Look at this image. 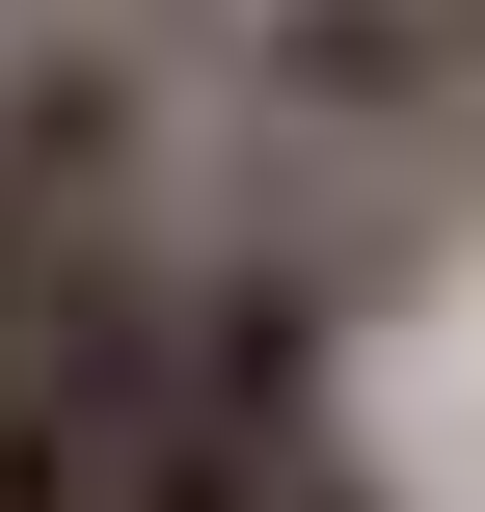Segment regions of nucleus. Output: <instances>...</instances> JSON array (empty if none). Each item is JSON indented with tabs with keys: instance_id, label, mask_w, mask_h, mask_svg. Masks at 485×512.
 <instances>
[{
	"instance_id": "f257e3e1",
	"label": "nucleus",
	"mask_w": 485,
	"mask_h": 512,
	"mask_svg": "<svg viewBox=\"0 0 485 512\" xmlns=\"http://www.w3.org/2000/svg\"><path fill=\"white\" fill-rule=\"evenodd\" d=\"M485 216V27L459 0H243L189 81V243L297 270L324 324Z\"/></svg>"
},
{
	"instance_id": "f03ea898",
	"label": "nucleus",
	"mask_w": 485,
	"mask_h": 512,
	"mask_svg": "<svg viewBox=\"0 0 485 512\" xmlns=\"http://www.w3.org/2000/svg\"><path fill=\"white\" fill-rule=\"evenodd\" d=\"M459 27H485V0H459Z\"/></svg>"
}]
</instances>
